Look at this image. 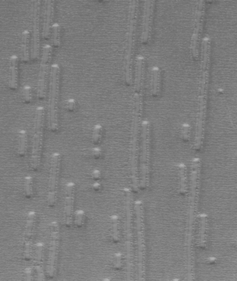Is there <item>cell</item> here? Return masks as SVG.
<instances>
[{"label": "cell", "mask_w": 237, "mask_h": 281, "mask_svg": "<svg viewBox=\"0 0 237 281\" xmlns=\"http://www.w3.org/2000/svg\"><path fill=\"white\" fill-rule=\"evenodd\" d=\"M45 111L43 107H37L34 125L32 149L30 165L33 171L39 169L41 165L42 154H43L44 126H45Z\"/></svg>", "instance_id": "5"}, {"label": "cell", "mask_w": 237, "mask_h": 281, "mask_svg": "<svg viewBox=\"0 0 237 281\" xmlns=\"http://www.w3.org/2000/svg\"><path fill=\"white\" fill-rule=\"evenodd\" d=\"M210 38H204L202 46V77L201 82V96L198 98V113L196 122V138L194 147L200 150L203 147L204 128L207 112V89H208L209 68L210 61Z\"/></svg>", "instance_id": "1"}, {"label": "cell", "mask_w": 237, "mask_h": 281, "mask_svg": "<svg viewBox=\"0 0 237 281\" xmlns=\"http://www.w3.org/2000/svg\"><path fill=\"white\" fill-rule=\"evenodd\" d=\"M59 246L60 228L57 221H53L50 224V249L47 266V275L50 279H54L57 275Z\"/></svg>", "instance_id": "11"}, {"label": "cell", "mask_w": 237, "mask_h": 281, "mask_svg": "<svg viewBox=\"0 0 237 281\" xmlns=\"http://www.w3.org/2000/svg\"><path fill=\"white\" fill-rule=\"evenodd\" d=\"M76 186L73 182L66 184L65 188L64 222L66 227L70 228L73 224L74 207H75Z\"/></svg>", "instance_id": "15"}, {"label": "cell", "mask_w": 237, "mask_h": 281, "mask_svg": "<svg viewBox=\"0 0 237 281\" xmlns=\"http://www.w3.org/2000/svg\"><path fill=\"white\" fill-rule=\"evenodd\" d=\"M36 212L34 211L28 212L23 239V258L26 261H30L32 256V244L36 231Z\"/></svg>", "instance_id": "13"}, {"label": "cell", "mask_w": 237, "mask_h": 281, "mask_svg": "<svg viewBox=\"0 0 237 281\" xmlns=\"http://www.w3.org/2000/svg\"><path fill=\"white\" fill-rule=\"evenodd\" d=\"M142 105H143L142 95L140 93H136L134 96V120H133L132 131H131L130 159L131 181H132L133 189L135 192H137L139 189L137 161H138V123H139Z\"/></svg>", "instance_id": "4"}, {"label": "cell", "mask_w": 237, "mask_h": 281, "mask_svg": "<svg viewBox=\"0 0 237 281\" xmlns=\"http://www.w3.org/2000/svg\"><path fill=\"white\" fill-rule=\"evenodd\" d=\"M137 235V248H138V279L143 280L144 263H145V235H144L143 207L142 202L135 203Z\"/></svg>", "instance_id": "9"}, {"label": "cell", "mask_w": 237, "mask_h": 281, "mask_svg": "<svg viewBox=\"0 0 237 281\" xmlns=\"http://www.w3.org/2000/svg\"><path fill=\"white\" fill-rule=\"evenodd\" d=\"M19 85V58L16 55L10 57L8 64V86L11 90H15Z\"/></svg>", "instance_id": "18"}, {"label": "cell", "mask_w": 237, "mask_h": 281, "mask_svg": "<svg viewBox=\"0 0 237 281\" xmlns=\"http://www.w3.org/2000/svg\"><path fill=\"white\" fill-rule=\"evenodd\" d=\"M103 152L101 148L96 147L91 149V156L95 159H99L103 157Z\"/></svg>", "instance_id": "36"}, {"label": "cell", "mask_w": 237, "mask_h": 281, "mask_svg": "<svg viewBox=\"0 0 237 281\" xmlns=\"http://www.w3.org/2000/svg\"><path fill=\"white\" fill-rule=\"evenodd\" d=\"M201 159L195 158L191 164V196L190 207H189V227L187 234V261L188 265L193 263V231L195 215L197 208L198 192H199L200 174H201Z\"/></svg>", "instance_id": "2"}, {"label": "cell", "mask_w": 237, "mask_h": 281, "mask_svg": "<svg viewBox=\"0 0 237 281\" xmlns=\"http://www.w3.org/2000/svg\"><path fill=\"white\" fill-rule=\"evenodd\" d=\"M87 221V214L84 210H77L73 215V222L77 228H82Z\"/></svg>", "instance_id": "30"}, {"label": "cell", "mask_w": 237, "mask_h": 281, "mask_svg": "<svg viewBox=\"0 0 237 281\" xmlns=\"http://www.w3.org/2000/svg\"><path fill=\"white\" fill-rule=\"evenodd\" d=\"M161 87V74L160 68L154 66L152 70V94L154 97L160 95Z\"/></svg>", "instance_id": "25"}, {"label": "cell", "mask_w": 237, "mask_h": 281, "mask_svg": "<svg viewBox=\"0 0 237 281\" xmlns=\"http://www.w3.org/2000/svg\"><path fill=\"white\" fill-rule=\"evenodd\" d=\"M45 246L42 242L36 244V254H35V269H36L37 279L38 281L45 280Z\"/></svg>", "instance_id": "19"}, {"label": "cell", "mask_w": 237, "mask_h": 281, "mask_svg": "<svg viewBox=\"0 0 237 281\" xmlns=\"http://www.w3.org/2000/svg\"><path fill=\"white\" fill-rule=\"evenodd\" d=\"M54 17V1H46L45 2V14H44L43 37L48 39L51 34V28L53 23Z\"/></svg>", "instance_id": "20"}, {"label": "cell", "mask_w": 237, "mask_h": 281, "mask_svg": "<svg viewBox=\"0 0 237 281\" xmlns=\"http://www.w3.org/2000/svg\"><path fill=\"white\" fill-rule=\"evenodd\" d=\"M40 1H35L33 9L32 44H31V58L37 60L40 54Z\"/></svg>", "instance_id": "14"}, {"label": "cell", "mask_w": 237, "mask_h": 281, "mask_svg": "<svg viewBox=\"0 0 237 281\" xmlns=\"http://www.w3.org/2000/svg\"><path fill=\"white\" fill-rule=\"evenodd\" d=\"M24 194L27 198H31L34 195V178L26 176L24 179Z\"/></svg>", "instance_id": "27"}, {"label": "cell", "mask_w": 237, "mask_h": 281, "mask_svg": "<svg viewBox=\"0 0 237 281\" xmlns=\"http://www.w3.org/2000/svg\"><path fill=\"white\" fill-rule=\"evenodd\" d=\"M217 263V258L215 257H210L207 258L206 260V263L209 265H215Z\"/></svg>", "instance_id": "40"}, {"label": "cell", "mask_w": 237, "mask_h": 281, "mask_svg": "<svg viewBox=\"0 0 237 281\" xmlns=\"http://www.w3.org/2000/svg\"><path fill=\"white\" fill-rule=\"evenodd\" d=\"M112 265H113L114 270H122V267H123V258H122V254L118 253L114 256Z\"/></svg>", "instance_id": "33"}, {"label": "cell", "mask_w": 237, "mask_h": 281, "mask_svg": "<svg viewBox=\"0 0 237 281\" xmlns=\"http://www.w3.org/2000/svg\"><path fill=\"white\" fill-rule=\"evenodd\" d=\"M34 98V92L33 88L30 86H25L22 89V98L24 103L29 104L33 101Z\"/></svg>", "instance_id": "32"}, {"label": "cell", "mask_w": 237, "mask_h": 281, "mask_svg": "<svg viewBox=\"0 0 237 281\" xmlns=\"http://www.w3.org/2000/svg\"><path fill=\"white\" fill-rule=\"evenodd\" d=\"M30 32L24 30L22 34V42H21V54L22 60L27 63L30 61Z\"/></svg>", "instance_id": "23"}, {"label": "cell", "mask_w": 237, "mask_h": 281, "mask_svg": "<svg viewBox=\"0 0 237 281\" xmlns=\"http://www.w3.org/2000/svg\"><path fill=\"white\" fill-rule=\"evenodd\" d=\"M144 61L143 56L139 55L136 59V74H135L134 91L139 93L143 84Z\"/></svg>", "instance_id": "21"}, {"label": "cell", "mask_w": 237, "mask_h": 281, "mask_svg": "<svg viewBox=\"0 0 237 281\" xmlns=\"http://www.w3.org/2000/svg\"><path fill=\"white\" fill-rule=\"evenodd\" d=\"M136 1H132L129 7V32H128V43L126 52L125 65H124V80L128 85H130L132 80L131 71V57L134 50L135 42V29L136 23Z\"/></svg>", "instance_id": "10"}, {"label": "cell", "mask_w": 237, "mask_h": 281, "mask_svg": "<svg viewBox=\"0 0 237 281\" xmlns=\"http://www.w3.org/2000/svg\"><path fill=\"white\" fill-rule=\"evenodd\" d=\"M191 128L190 125L184 124L182 126V131H181V135H182V140L184 141H189L191 139Z\"/></svg>", "instance_id": "34"}, {"label": "cell", "mask_w": 237, "mask_h": 281, "mask_svg": "<svg viewBox=\"0 0 237 281\" xmlns=\"http://www.w3.org/2000/svg\"><path fill=\"white\" fill-rule=\"evenodd\" d=\"M125 193V208H126V267H127V279L130 281L131 279V271H132V194L129 189H124Z\"/></svg>", "instance_id": "7"}, {"label": "cell", "mask_w": 237, "mask_h": 281, "mask_svg": "<svg viewBox=\"0 0 237 281\" xmlns=\"http://www.w3.org/2000/svg\"><path fill=\"white\" fill-rule=\"evenodd\" d=\"M204 16H205V2L200 1L198 3L197 13H196V27L191 39V52L193 57L197 60L199 52H198V40L203 28Z\"/></svg>", "instance_id": "16"}, {"label": "cell", "mask_w": 237, "mask_h": 281, "mask_svg": "<svg viewBox=\"0 0 237 281\" xmlns=\"http://www.w3.org/2000/svg\"><path fill=\"white\" fill-rule=\"evenodd\" d=\"M77 107H78V103H77L76 100L73 99V98H70L65 103V108L68 112H75L77 110Z\"/></svg>", "instance_id": "35"}, {"label": "cell", "mask_w": 237, "mask_h": 281, "mask_svg": "<svg viewBox=\"0 0 237 281\" xmlns=\"http://www.w3.org/2000/svg\"><path fill=\"white\" fill-rule=\"evenodd\" d=\"M61 67L58 64L51 68L49 85L48 128L52 133H57L60 128L59 115V94H60Z\"/></svg>", "instance_id": "3"}, {"label": "cell", "mask_w": 237, "mask_h": 281, "mask_svg": "<svg viewBox=\"0 0 237 281\" xmlns=\"http://www.w3.org/2000/svg\"><path fill=\"white\" fill-rule=\"evenodd\" d=\"M150 123L144 121L142 124L141 153H140V173L139 187L147 189L150 184Z\"/></svg>", "instance_id": "6"}, {"label": "cell", "mask_w": 237, "mask_h": 281, "mask_svg": "<svg viewBox=\"0 0 237 281\" xmlns=\"http://www.w3.org/2000/svg\"><path fill=\"white\" fill-rule=\"evenodd\" d=\"M154 2L145 1L144 3L143 23H142V43H146L150 39L152 31V15H153Z\"/></svg>", "instance_id": "17"}, {"label": "cell", "mask_w": 237, "mask_h": 281, "mask_svg": "<svg viewBox=\"0 0 237 281\" xmlns=\"http://www.w3.org/2000/svg\"><path fill=\"white\" fill-rule=\"evenodd\" d=\"M91 189L96 192H99L103 189V184L99 181H95L94 183L91 184Z\"/></svg>", "instance_id": "38"}, {"label": "cell", "mask_w": 237, "mask_h": 281, "mask_svg": "<svg viewBox=\"0 0 237 281\" xmlns=\"http://www.w3.org/2000/svg\"><path fill=\"white\" fill-rule=\"evenodd\" d=\"M52 57V47L49 44L44 45L41 61H40L39 73L37 84V97L40 100L46 97L47 80Z\"/></svg>", "instance_id": "12"}, {"label": "cell", "mask_w": 237, "mask_h": 281, "mask_svg": "<svg viewBox=\"0 0 237 281\" xmlns=\"http://www.w3.org/2000/svg\"><path fill=\"white\" fill-rule=\"evenodd\" d=\"M29 147V136L25 130H21L17 134V153L20 157L27 155Z\"/></svg>", "instance_id": "22"}, {"label": "cell", "mask_w": 237, "mask_h": 281, "mask_svg": "<svg viewBox=\"0 0 237 281\" xmlns=\"http://www.w3.org/2000/svg\"><path fill=\"white\" fill-rule=\"evenodd\" d=\"M25 280L26 281H32L34 279V270L31 268L26 269L25 272Z\"/></svg>", "instance_id": "39"}, {"label": "cell", "mask_w": 237, "mask_h": 281, "mask_svg": "<svg viewBox=\"0 0 237 281\" xmlns=\"http://www.w3.org/2000/svg\"><path fill=\"white\" fill-rule=\"evenodd\" d=\"M91 177L94 181H100L103 177V173L99 169H94L91 172Z\"/></svg>", "instance_id": "37"}, {"label": "cell", "mask_w": 237, "mask_h": 281, "mask_svg": "<svg viewBox=\"0 0 237 281\" xmlns=\"http://www.w3.org/2000/svg\"><path fill=\"white\" fill-rule=\"evenodd\" d=\"M104 135V128L101 125L98 124L94 126L92 133L93 143L97 145L103 140Z\"/></svg>", "instance_id": "31"}, {"label": "cell", "mask_w": 237, "mask_h": 281, "mask_svg": "<svg viewBox=\"0 0 237 281\" xmlns=\"http://www.w3.org/2000/svg\"><path fill=\"white\" fill-rule=\"evenodd\" d=\"M179 177V193L182 196H185L187 194V166L183 163H181L178 166Z\"/></svg>", "instance_id": "26"}, {"label": "cell", "mask_w": 237, "mask_h": 281, "mask_svg": "<svg viewBox=\"0 0 237 281\" xmlns=\"http://www.w3.org/2000/svg\"><path fill=\"white\" fill-rule=\"evenodd\" d=\"M112 240L114 243L117 244L120 242V235L119 231V217L118 216L114 215L112 217Z\"/></svg>", "instance_id": "28"}, {"label": "cell", "mask_w": 237, "mask_h": 281, "mask_svg": "<svg viewBox=\"0 0 237 281\" xmlns=\"http://www.w3.org/2000/svg\"><path fill=\"white\" fill-rule=\"evenodd\" d=\"M201 218V226H200L199 238H198V247L202 249H206L207 247V221L208 217L206 214L203 213L200 216Z\"/></svg>", "instance_id": "24"}, {"label": "cell", "mask_w": 237, "mask_h": 281, "mask_svg": "<svg viewBox=\"0 0 237 281\" xmlns=\"http://www.w3.org/2000/svg\"><path fill=\"white\" fill-rule=\"evenodd\" d=\"M62 156L59 152H54L51 155L47 203L50 208L55 206L57 201L58 187L60 177Z\"/></svg>", "instance_id": "8"}, {"label": "cell", "mask_w": 237, "mask_h": 281, "mask_svg": "<svg viewBox=\"0 0 237 281\" xmlns=\"http://www.w3.org/2000/svg\"><path fill=\"white\" fill-rule=\"evenodd\" d=\"M61 26L59 23L52 25V42L54 47H59L61 45Z\"/></svg>", "instance_id": "29"}]
</instances>
